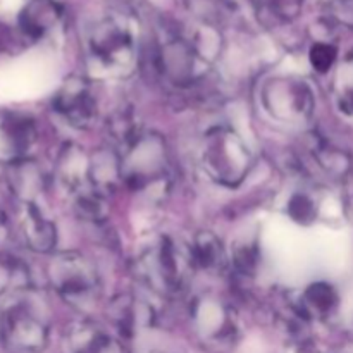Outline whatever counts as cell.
Segmentation results:
<instances>
[{
    "label": "cell",
    "mask_w": 353,
    "mask_h": 353,
    "mask_svg": "<svg viewBox=\"0 0 353 353\" xmlns=\"http://www.w3.org/2000/svg\"><path fill=\"white\" fill-rule=\"evenodd\" d=\"M54 109L71 126L79 130L90 128L99 116V100L93 85L78 76L68 78L55 93Z\"/></svg>",
    "instance_id": "cell-8"
},
{
    "label": "cell",
    "mask_w": 353,
    "mask_h": 353,
    "mask_svg": "<svg viewBox=\"0 0 353 353\" xmlns=\"http://www.w3.org/2000/svg\"><path fill=\"white\" fill-rule=\"evenodd\" d=\"M7 183L10 192L23 200V203H34L37 196L43 192L45 176L34 162L24 159L9 165Z\"/></svg>",
    "instance_id": "cell-13"
},
{
    "label": "cell",
    "mask_w": 353,
    "mask_h": 353,
    "mask_svg": "<svg viewBox=\"0 0 353 353\" xmlns=\"http://www.w3.org/2000/svg\"><path fill=\"white\" fill-rule=\"evenodd\" d=\"M259 99L271 119L290 126L305 124L316 107V95L310 83L295 74H276L264 79Z\"/></svg>",
    "instance_id": "cell-5"
},
{
    "label": "cell",
    "mask_w": 353,
    "mask_h": 353,
    "mask_svg": "<svg viewBox=\"0 0 353 353\" xmlns=\"http://www.w3.org/2000/svg\"><path fill=\"white\" fill-rule=\"evenodd\" d=\"M196 330L209 343L224 345L231 341L236 333L233 312L217 299H203L195 307Z\"/></svg>",
    "instance_id": "cell-10"
},
{
    "label": "cell",
    "mask_w": 353,
    "mask_h": 353,
    "mask_svg": "<svg viewBox=\"0 0 353 353\" xmlns=\"http://www.w3.org/2000/svg\"><path fill=\"white\" fill-rule=\"evenodd\" d=\"M0 333L3 341L16 352L43 350L50 334V312L45 296L31 286L2 293Z\"/></svg>",
    "instance_id": "cell-1"
},
{
    "label": "cell",
    "mask_w": 353,
    "mask_h": 353,
    "mask_svg": "<svg viewBox=\"0 0 353 353\" xmlns=\"http://www.w3.org/2000/svg\"><path fill=\"white\" fill-rule=\"evenodd\" d=\"M24 286H30L26 265L16 257L0 255V290H2V293L24 288Z\"/></svg>",
    "instance_id": "cell-18"
},
{
    "label": "cell",
    "mask_w": 353,
    "mask_h": 353,
    "mask_svg": "<svg viewBox=\"0 0 353 353\" xmlns=\"http://www.w3.org/2000/svg\"><path fill=\"white\" fill-rule=\"evenodd\" d=\"M314 157H316L317 164L331 176H345L350 171V157L345 152L338 150V148L330 147L326 143H319L312 147Z\"/></svg>",
    "instance_id": "cell-19"
},
{
    "label": "cell",
    "mask_w": 353,
    "mask_h": 353,
    "mask_svg": "<svg viewBox=\"0 0 353 353\" xmlns=\"http://www.w3.org/2000/svg\"><path fill=\"white\" fill-rule=\"evenodd\" d=\"M109 316L124 333H133L138 327L150 324L154 319L150 305L133 295H119L114 299L109 307Z\"/></svg>",
    "instance_id": "cell-14"
},
{
    "label": "cell",
    "mask_w": 353,
    "mask_h": 353,
    "mask_svg": "<svg viewBox=\"0 0 353 353\" xmlns=\"http://www.w3.org/2000/svg\"><path fill=\"white\" fill-rule=\"evenodd\" d=\"M334 61H336V48L331 45L319 43L310 50V64L314 69L319 72H327L333 68Z\"/></svg>",
    "instance_id": "cell-21"
},
{
    "label": "cell",
    "mask_w": 353,
    "mask_h": 353,
    "mask_svg": "<svg viewBox=\"0 0 353 353\" xmlns=\"http://www.w3.org/2000/svg\"><path fill=\"white\" fill-rule=\"evenodd\" d=\"M193 268L190 247L171 236H162L138 259L140 278L164 295L183 292Z\"/></svg>",
    "instance_id": "cell-4"
},
{
    "label": "cell",
    "mask_w": 353,
    "mask_h": 353,
    "mask_svg": "<svg viewBox=\"0 0 353 353\" xmlns=\"http://www.w3.org/2000/svg\"><path fill=\"white\" fill-rule=\"evenodd\" d=\"M147 353H169V352H164V350H150V352H147Z\"/></svg>",
    "instance_id": "cell-23"
},
{
    "label": "cell",
    "mask_w": 353,
    "mask_h": 353,
    "mask_svg": "<svg viewBox=\"0 0 353 353\" xmlns=\"http://www.w3.org/2000/svg\"><path fill=\"white\" fill-rule=\"evenodd\" d=\"M21 231L28 247L38 254H48L57 243V230L48 217L43 216L37 203H23Z\"/></svg>",
    "instance_id": "cell-11"
},
{
    "label": "cell",
    "mask_w": 353,
    "mask_h": 353,
    "mask_svg": "<svg viewBox=\"0 0 353 353\" xmlns=\"http://www.w3.org/2000/svg\"><path fill=\"white\" fill-rule=\"evenodd\" d=\"M288 216L299 224H309L317 217V207L312 196L307 193H293L288 200Z\"/></svg>",
    "instance_id": "cell-20"
},
{
    "label": "cell",
    "mask_w": 353,
    "mask_h": 353,
    "mask_svg": "<svg viewBox=\"0 0 353 353\" xmlns=\"http://www.w3.org/2000/svg\"><path fill=\"white\" fill-rule=\"evenodd\" d=\"M303 317L330 316L338 305V293L327 283H314L300 296Z\"/></svg>",
    "instance_id": "cell-16"
},
{
    "label": "cell",
    "mask_w": 353,
    "mask_h": 353,
    "mask_svg": "<svg viewBox=\"0 0 353 353\" xmlns=\"http://www.w3.org/2000/svg\"><path fill=\"white\" fill-rule=\"evenodd\" d=\"M234 264L243 274H252L257 268V250L254 245H241V248H238L234 254Z\"/></svg>",
    "instance_id": "cell-22"
},
{
    "label": "cell",
    "mask_w": 353,
    "mask_h": 353,
    "mask_svg": "<svg viewBox=\"0 0 353 353\" xmlns=\"http://www.w3.org/2000/svg\"><path fill=\"white\" fill-rule=\"evenodd\" d=\"M37 126L31 117L14 110H0V164L28 159L37 143Z\"/></svg>",
    "instance_id": "cell-9"
},
{
    "label": "cell",
    "mask_w": 353,
    "mask_h": 353,
    "mask_svg": "<svg viewBox=\"0 0 353 353\" xmlns=\"http://www.w3.org/2000/svg\"><path fill=\"white\" fill-rule=\"evenodd\" d=\"M196 159L210 181L228 188L240 185L254 165L250 148L243 138L226 124L209 128L200 137Z\"/></svg>",
    "instance_id": "cell-2"
},
{
    "label": "cell",
    "mask_w": 353,
    "mask_h": 353,
    "mask_svg": "<svg viewBox=\"0 0 353 353\" xmlns=\"http://www.w3.org/2000/svg\"><path fill=\"white\" fill-rule=\"evenodd\" d=\"M123 179L134 190L161 185L165 179V148L159 137L141 134L121 161Z\"/></svg>",
    "instance_id": "cell-7"
},
{
    "label": "cell",
    "mask_w": 353,
    "mask_h": 353,
    "mask_svg": "<svg viewBox=\"0 0 353 353\" xmlns=\"http://www.w3.org/2000/svg\"><path fill=\"white\" fill-rule=\"evenodd\" d=\"M333 95L338 112L353 123V59L338 69L334 76Z\"/></svg>",
    "instance_id": "cell-17"
},
{
    "label": "cell",
    "mask_w": 353,
    "mask_h": 353,
    "mask_svg": "<svg viewBox=\"0 0 353 353\" xmlns=\"http://www.w3.org/2000/svg\"><path fill=\"white\" fill-rule=\"evenodd\" d=\"M55 292L76 309L92 305L100 293V279L92 261L79 252H59L47 265Z\"/></svg>",
    "instance_id": "cell-6"
},
{
    "label": "cell",
    "mask_w": 353,
    "mask_h": 353,
    "mask_svg": "<svg viewBox=\"0 0 353 353\" xmlns=\"http://www.w3.org/2000/svg\"><path fill=\"white\" fill-rule=\"evenodd\" d=\"M65 347L68 353H119L112 338L88 321H79L69 327Z\"/></svg>",
    "instance_id": "cell-12"
},
{
    "label": "cell",
    "mask_w": 353,
    "mask_h": 353,
    "mask_svg": "<svg viewBox=\"0 0 353 353\" xmlns=\"http://www.w3.org/2000/svg\"><path fill=\"white\" fill-rule=\"evenodd\" d=\"M86 61L92 76L99 79L123 78L137 61V45L130 26L102 23L86 38Z\"/></svg>",
    "instance_id": "cell-3"
},
{
    "label": "cell",
    "mask_w": 353,
    "mask_h": 353,
    "mask_svg": "<svg viewBox=\"0 0 353 353\" xmlns=\"http://www.w3.org/2000/svg\"><path fill=\"white\" fill-rule=\"evenodd\" d=\"M192 250L193 265L207 272H219L226 265V252L216 234L202 231L195 236Z\"/></svg>",
    "instance_id": "cell-15"
}]
</instances>
